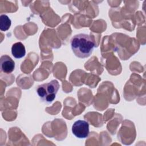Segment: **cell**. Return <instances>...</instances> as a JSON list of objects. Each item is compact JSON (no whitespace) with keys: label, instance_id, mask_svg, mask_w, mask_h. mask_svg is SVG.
Instances as JSON below:
<instances>
[{"label":"cell","instance_id":"1","mask_svg":"<svg viewBox=\"0 0 146 146\" xmlns=\"http://www.w3.org/2000/svg\"><path fill=\"white\" fill-rule=\"evenodd\" d=\"M70 44L76 56L86 58L92 54L95 47V42L90 35L80 33L74 35L71 38Z\"/></svg>","mask_w":146,"mask_h":146},{"label":"cell","instance_id":"2","mask_svg":"<svg viewBox=\"0 0 146 146\" xmlns=\"http://www.w3.org/2000/svg\"><path fill=\"white\" fill-rule=\"evenodd\" d=\"M59 88V82L54 79L50 82L39 85L36 89V91L42 102L50 104L55 99Z\"/></svg>","mask_w":146,"mask_h":146},{"label":"cell","instance_id":"3","mask_svg":"<svg viewBox=\"0 0 146 146\" xmlns=\"http://www.w3.org/2000/svg\"><path fill=\"white\" fill-rule=\"evenodd\" d=\"M72 133L79 139H84L88 137L90 133L89 124L83 120L75 121L72 125Z\"/></svg>","mask_w":146,"mask_h":146},{"label":"cell","instance_id":"4","mask_svg":"<svg viewBox=\"0 0 146 146\" xmlns=\"http://www.w3.org/2000/svg\"><path fill=\"white\" fill-rule=\"evenodd\" d=\"M15 67V62L10 56L3 55L1 57L0 68L1 71L6 74H10L14 70Z\"/></svg>","mask_w":146,"mask_h":146},{"label":"cell","instance_id":"5","mask_svg":"<svg viewBox=\"0 0 146 146\" xmlns=\"http://www.w3.org/2000/svg\"><path fill=\"white\" fill-rule=\"evenodd\" d=\"M11 54L16 59H20L26 55V48L23 44L21 42H16L12 45Z\"/></svg>","mask_w":146,"mask_h":146},{"label":"cell","instance_id":"6","mask_svg":"<svg viewBox=\"0 0 146 146\" xmlns=\"http://www.w3.org/2000/svg\"><path fill=\"white\" fill-rule=\"evenodd\" d=\"M11 25V19L6 14H1L0 16V30L3 31L8 30Z\"/></svg>","mask_w":146,"mask_h":146}]
</instances>
